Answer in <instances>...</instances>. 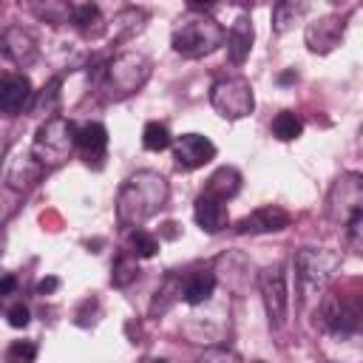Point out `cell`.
Returning a JSON list of instances; mask_svg holds the SVG:
<instances>
[{
    "mask_svg": "<svg viewBox=\"0 0 363 363\" xmlns=\"http://www.w3.org/2000/svg\"><path fill=\"white\" fill-rule=\"evenodd\" d=\"M170 199L167 179L156 170H136L130 173L119 193H116V221L128 230L142 227L147 218H153Z\"/></svg>",
    "mask_w": 363,
    "mask_h": 363,
    "instance_id": "obj_1",
    "label": "cell"
},
{
    "mask_svg": "<svg viewBox=\"0 0 363 363\" xmlns=\"http://www.w3.org/2000/svg\"><path fill=\"white\" fill-rule=\"evenodd\" d=\"M170 45L179 57L199 60V57L213 54L218 45H224V28L213 14L187 9V14H182L173 28Z\"/></svg>",
    "mask_w": 363,
    "mask_h": 363,
    "instance_id": "obj_2",
    "label": "cell"
},
{
    "mask_svg": "<svg viewBox=\"0 0 363 363\" xmlns=\"http://www.w3.org/2000/svg\"><path fill=\"white\" fill-rule=\"evenodd\" d=\"M150 60L139 51H122L113 60L105 62L102 68V79H99V91L108 102H122L128 96H133L147 79H150Z\"/></svg>",
    "mask_w": 363,
    "mask_h": 363,
    "instance_id": "obj_3",
    "label": "cell"
},
{
    "mask_svg": "<svg viewBox=\"0 0 363 363\" xmlns=\"http://www.w3.org/2000/svg\"><path fill=\"white\" fill-rule=\"evenodd\" d=\"M74 150H77V125L65 116H48L31 139V156L43 170L65 164L74 156Z\"/></svg>",
    "mask_w": 363,
    "mask_h": 363,
    "instance_id": "obj_4",
    "label": "cell"
},
{
    "mask_svg": "<svg viewBox=\"0 0 363 363\" xmlns=\"http://www.w3.org/2000/svg\"><path fill=\"white\" fill-rule=\"evenodd\" d=\"M292 267H295V295H298V303H303L306 298L326 289V284L337 267V255L329 250L303 247L295 252Z\"/></svg>",
    "mask_w": 363,
    "mask_h": 363,
    "instance_id": "obj_5",
    "label": "cell"
},
{
    "mask_svg": "<svg viewBox=\"0 0 363 363\" xmlns=\"http://www.w3.org/2000/svg\"><path fill=\"white\" fill-rule=\"evenodd\" d=\"M360 298L357 295H343L337 289L326 292L320 306H318V318H315V326H320L323 332L329 335H354L360 329Z\"/></svg>",
    "mask_w": 363,
    "mask_h": 363,
    "instance_id": "obj_6",
    "label": "cell"
},
{
    "mask_svg": "<svg viewBox=\"0 0 363 363\" xmlns=\"http://www.w3.org/2000/svg\"><path fill=\"white\" fill-rule=\"evenodd\" d=\"M210 105L227 122L250 116L252 108H255V96H252L250 79H244V77H221V79H216L213 88H210Z\"/></svg>",
    "mask_w": 363,
    "mask_h": 363,
    "instance_id": "obj_7",
    "label": "cell"
},
{
    "mask_svg": "<svg viewBox=\"0 0 363 363\" xmlns=\"http://www.w3.org/2000/svg\"><path fill=\"white\" fill-rule=\"evenodd\" d=\"M326 216L335 227H346L352 218L363 216V176L360 173H340L326 196Z\"/></svg>",
    "mask_w": 363,
    "mask_h": 363,
    "instance_id": "obj_8",
    "label": "cell"
},
{
    "mask_svg": "<svg viewBox=\"0 0 363 363\" xmlns=\"http://www.w3.org/2000/svg\"><path fill=\"white\" fill-rule=\"evenodd\" d=\"M258 289H261V301H264V309L269 318V329H281L286 323V312H289L286 267L284 264L264 267L258 272Z\"/></svg>",
    "mask_w": 363,
    "mask_h": 363,
    "instance_id": "obj_9",
    "label": "cell"
},
{
    "mask_svg": "<svg viewBox=\"0 0 363 363\" xmlns=\"http://www.w3.org/2000/svg\"><path fill=\"white\" fill-rule=\"evenodd\" d=\"M343 31H346V20L340 14H323L306 26L303 40H306V48L312 54H329L340 45Z\"/></svg>",
    "mask_w": 363,
    "mask_h": 363,
    "instance_id": "obj_10",
    "label": "cell"
},
{
    "mask_svg": "<svg viewBox=\"0 0 363 363\" xmlns=\"http://www.w3.org/2000/svg\"><path fill=\"white\" fill-rule=\"evenodd\" d=\"M292 224V216L278 207V204H264L252 213H247L244 218L235 221V233L238 235H264V233H281Z\"/></svg>",
    "mask_w": 363,
    "mask_h": 363,
    "instance_id": "obj_11",
    "label": "cell"
},
{
    "mask_svg": "<svg viewBox=\"0 0 363 363\" xmlns=\"http://www.w3.org/2000/svg\"><path fill=\"white\" fill-rule=\"evenodd\" d=\"M173 159L182 170H196L216 159V145L201 133H182L173 142Z\"/></svg>",
    "mask_w": 363,
    "mask_h": 363,
    "instance_id": "obj_12",
    "label": "cell"
},
{
    "mask_svg": "<svg viewBox=\"0 0 363 363\" xmlns=\"http://www.w3.org/2000/svg\"><path fill=\"white\" fill-rule=\"evenodd\" d=\"M0 48H3L6 60L14 62L17 68H28L37 60V54H40L37 37L28 28H23V26H9L3 31V37H0Z\"/></svg>",
    "mask_w": 363,
    "mask_h": 363,
    "instance_id": "obj_13",
    "label": "cell"
},
{
    "mask_svg": "<svg viewBox=\"0 0 363 363\" xmlns=\"http://www.w3.org/2000/svg\"><path fill=\"white\" fill-rule=\"evenodd\" d=\"M34 99L31 79L26 74H6L0 77V113L17 116L23 113Z\"/></svg>",
    "mask_w": 363,
    "mask_h": 363,
    "instance_id": "obj_14",
    "label": "cell"
},
{
    "mask_svg": "<svg viewBox=\"0 0 363 363\" xmlns=\"http://www.w3.org/2000/svg\"><path fill=\"white\" fill-rule=\"evenodd\" d=\"M193 218H196V224H199L204 233L216 235V233H221V230L227 227V221H230V216H227V201L213 199V196H207V193H199V199H196V204H193Z\"/></svg>",
    "mask_w": 363,
    "mask_h": 363,
    "instance_id": "obj_15",
    "label": "cell"
},
{
    "mask_svg": "<svg viewBox=\"0 0 363 363\" xmlns=\"http://www.w3.org/2000/svg\"><path fill=\"white\" fill-rule=\"evenodd\" d=\"M77 150L82 153V159L91 164H102L105 150H108V130L102 122H85L82 128H77Z\"/></svg>",
    "mask_w": 363,
    "mask_h": 363,
    "instance_id": "obj_16",
    "label": "cell"
},
{
    "mask_svg": "<svg viewBox=\"0 0 363 363\" xmlns=\"http://www.w3.org/2000/svg\"><path fill=\"white\" fill-rule=\"evenodd\" d=\"M224 40H227V57H230V62H233V65H241V62L250 57V51H252V40H255L250 14L235 17V23H233L230 31L224 34Z\"/></svg>",
    "mask_w": 363,
    "mask_h": 363,
    "instance_id": "obj_17",
    "label": "cell"
},
{
    "mask_svg": "<svg viewBox=\"0 0 363 363\" xmlns=\"http://www.w3.org/2000/svg\"><path fill=\"white\" fill-rule=\"evenodd\" d=\"M216 284H218L216 272H210V269H196V272H190V275L182 281V301L190 303V306H201V303H207V301L213 298Z\"/></svg>",
    "mask_w": 363,
    "mask_h": 363,
    "instance_id": "obj_18",
    "label": "cell"
},
{
    "mask_svg": "<svg viewBox=\"0 0 363 363\" xmlns=\"http://www.w3.org/2000/svg\"><path fill=\"white\" fill-rule=\"evenodd\" d=\"M71 26L85 37V40H94L105 31V17L99 11V6L94 3H77L74 11H71Z\"/></svg>",
    "mask_w": 363,
    "mask_h": 363,
    "instance_id": "obj_19",
    "label": "cell"
},
{
    "mask_svg": "<svg viewBox=\"0 0 363 363\" xmlns=\"http://www.w3.org/2000/svg\"><path fill=\"white\" fill-rule=\"evenodd\" d=\"M238 190H241V173H238L235 167L224 164V167H218V170L207 179V184H204V190H201V193H207V196H213V199L227 201V199H233Z\"/></svg>",
    "mask_w": 363,
    "mask_h": 363,
    "instance_id": "obj_20",
    "label": "cell"
},
{
    "mask_svg": "<svg viewBox=\"0 0 363 363\" xmlns=\"http://www.w3.org/2000/svg\"><path fill=\"white\" fill-rule=\"evenodd\" d=\"M145 23H147V14H145L142 9H136V6L119 9V11L113 14V20H111V26H113V40L119 43V40H128V37L139 34V31L145 28Z\"/></svg>",
    "mask_w": 363,
    "mask_h": 363,
    "instance_id": "obj_21",
    "label": "cell"
},
{
    "mask_svg": "<svg viewBox=\"0 0 363 363\" xmlns=\"http://www.w3.org/2000/svg\"><path fill=\"white\" fill-rule=\"evenodd\" d=\"M40 173H43V167H40V164L34 162V156L28 153V156H17V159L9 164L6 182H9L14 190H23V187L34 184V182L40 179Z\"/></svg>",
    "mask_w": 363,
    "mask_h": 363,
    "instance_id": "obj_22",
    "label": "cell"
},
{
    "mask_svg": "<svg viewBox=\"0 0 363 363\" xmlns=\"http://www.w3.org/2000/svg\"><path fill=\"white\" fill-rule=\"evenodd\" d=\"M40 20L51 23V26H62V23H71V11H74V3H62V0H45V3H31L28 6Z\"/></svg>",
    "mask_w": 363,
    "mask_h": 363,
    "instance_id": "obj_23",
    "label": "cell"
},
{
    "mask_svg": "<svg viewBox=\"0 0 363 363\" xmlns=\"http://www.w3.org/2000/svg\"><path fill=\"white\" fill-rule=\"evenodd\" d=\"M128 252L139 261V258H153L159 252V238L142 227L128 230Z\"/></svg>",
    "mask_w": 363,
    "mask_h": 363,
    "instance_id": "obj_24",
    "label": "cell"
},
{
    "mask_svg": "<svg viewBox=\"0 0 363 363\" xmlns=\"http://www.w3.org/2000/svg\"><path fill=\"white\" fill-rule=\"evenodd\" d=\"M136 278H139V261H136L130 252H122V255L113 261V267H111V284L119 286V289H125V286H130Z\"/></svg>",
    "mask_w": 363,
    "mask_h": 363,
    "instance_id": "obj_25",
    "label": "cell"
},
{
    "mask_svg": "<svg viewBox=\"0 0 363 363\" xmlns=\"http://www.w3.org/2000/svg\"><path fill=\"white\" fill-rule=\"evenodd\" d=\"M301 133H303V122H301L298 113H292V111H281V113L272 119V136H275V139H281V142H292V139H298Z\"/></svg>",
    "mask_w": 363,
    "mask_h": 363,
    "instance_id": "obj_26",
    "label": "cell"
},
{
    "mask_svg": "<svg viewBox=\"0 0 363 363\" xmlns=\"http://www.w3.org/2000/svg\"><path fill=\"white\" fill-rule=\"evenodd\" d=\"M306 11V3H275L272 9V28L278 34H284L286 28H292V23H298Z\"/></svg>",
    "mask_w": 363,
    "mask_h": 363,
    "instance_id": "obj_27",
    "label": "cell"
},
{
    "mask_svg": "<svg viewBox=\"0 0 363 363\" xmlns=\"http://www.w3.org/2000/svg\"><path fill=\"white\" fill-rule=\"evenodd\" d=\"M170 142H173V136H170L167 125H162V122H147V125H145V130H142V145H145V150L159 153V150H167Z\"/></svg>",
    "mask_w": 363,
    "mask_h": 363,
    "instance_id": "obj_28",
    "label": "cell"
},
{
    "mask_svg": "<svg viewBox=\"0 0 363 363\" xmlns=\"http://www.w3.org/2000/svg\"><path fill=\"white\" fill-rule=\"evenodd\" d=\"M162 298V303H156V306H150V315H162L176 298H182V278H176V275H167L164 281H162V286L156 289V298L153 301H159Z\"/></svg>",
    "mask_w": 363,
    "mask_h": 363,
    "instance_id": "obj_29",
    "label": "cell"
},
{
    "mask_svg": "<svg viewBox=\"0 0 363 363\" xmlns=\"http://www.w3.org/2000/svg\"><path fill=\"white\" fill-rule=\"evenodd\" d=\"M37 343L34 340H11L6 349V363H34Z\"/></svg>",
    "mask_w": 363,
    "mask_h": 363,
    "instance_id": "obj_30",
    "label": "cell"
},
{
    "mask_svg": "<svg viewBox=\"0 0 363 363\" xmlns=\"http://www.w3.org/2000/svg\"><path fill=\"white\" fill-rule=\"evenodd\" d=\"M196 363H241V357L230 346H210L196 357Z\"/></svg>",
    "mask_w": 363,
    "mask_h": 363,
    "instance_id": "obj_31",
    "label": "cell"
},
{
    "mask_svg": "<svg viewBox=\"0 0 363 363\" xmlns=\"http://www.w3.org/2000/svg\"><path fill=\"white\" fill-rule=\"evenodd\" d=\"M6 320H9V326H14V329H26L28 320H31V312H28V306H26L23 301H17V303H11V306L6 309Z\"/></svg>",
    "mask_w": 363,
    "mask_h": 363,
    "instance_id": "obj_32",
    "label": "cell"
},
{
    "mask_svg": "<svg viewBox=\"0 0 363 363\" xmlns=\"http://www.w3.org/2000/svg\"><path fill=\"white\" fill-rule=\"evenodd\" d=\"M57 88H60V79H51V82L43 88L45 94H40V99H37L34 111H43V108H45V111H51V108H54V102H57Z\"/></svg>",
    "mask_w": 363,
    "mask_h": 363,
    "instance_id": "obj_33",
    "label": "cell"
},
{
    "mask_svg": "<svg viewBox=\"0 0 363 363\" xmlns=\"http://www.w3.org/2000/svg\"><path fill=\"white\" fill-rule=\"evenodd\" d=\"M14 289H17V278H14L11 272H0V303H3L9 295H14Z\"/></svg>",
    "mask_w": 363,
    "mask_h": 363,
    "instance_id": "obj_34",
    "label": "cell"
},
{
    "mask_svg": "<svg viewBox=\"0 0 363 363\" xmlns=\"http://www.w3.org/2000/svg\"><path fill=\"white\" fill-rule=\"evenodd\" d=\"M57 286H60V278L48 275V278H43V281L37 284V295H51V292H54Z\"/></svg>",
    "mask_w": 363,
    "mask_h": 363,
    "instance_id": "obj_35",
    "label": "cell"
},
{
    "mask_svg": "<svg viewBox=\"0 0 363 363\" xmlns=\"http://www.w3.org/2000/svg\"><path fill=\"white\" fill-rule=\"evenodd\" d=\"M278 79H281V82H292V79H298V74H295V71H286V74H281Z\"/></svg>",
    "mask_w": 363,
    "mask_h": 363,
    "instance_id": "obj_36",
    "label": "cell"
},
{
    "mask_svg": "<svg viewBox=\"0 0 363 363\" xmlns=\"http://www.w3.org/2000/svg\"><path fill=\"white\" fill-rule=\"evenodd\" d=\"M3 252H6V233L0 230V258H3Z\"/></svg>",
    "mask_w": 363,
    "mask_h": 363,
    "instance_id": "obj_37",
    "label": "cell"
},
{
    "mask_svg": "<svg viewBox=\"0 0 363 363\" xmlns=\"http://www.w3.org/2000/svg\"><path fill=\"white\" fill-rule=\"evenodd\" d=\"M142 363H167V360H162V357H145Z\"/></svg>",
    "mask_w": 363,
    "mask_h": 363,
    "instance_id": "obj_38",
    "label": "cell"
},
{
    "mask_svg": "<svg viewBox=\"0 0 363 363\" xmlns=\"http://www.w3.org/2000/svg\"><path fill=\"white\" fill-rule=\"evenodd\" d=\"M255 363H264V360H255Z\"/></svg>",
    "mask_w": 363,
    "mask_h": 363,
    "instance_id": "obj_39",
    "label": "cell"
}]
</instances>
